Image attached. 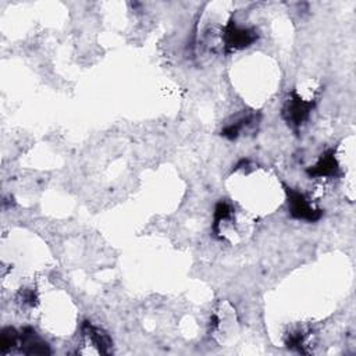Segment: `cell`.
<instances>
[{
    "label": "cell",
    "mask_w": 356,
    "mask_h": 356,
    "mask_svg": "<svg viewBox=\"0 0 356 356\" xmlns=\"http://www.w3.org/2000/svg\"><path fill=\"white\" fill-rule=\"evenodd\" d=\"M213 229L222 241L234 242L242 238V234L248 231V227L231 203L220 202L214 210Z\"/></svg>",
    "instance_id": "cell-1"
},
{
    "label": "cell",
    "mask_w": 356,
    "mask_h": 356,
    "mask_svg": "<svg viewBox=\"0 0 356 356\" xmlns=\"http://www.w3.org/2000/svg\"><path fill=\"white\" fill-rule=\"evenodd\" d=\"M256 39H257V32L254 28L238 25L235 24V21L228 22L221 32L222 44L227 47V50H231V51L245 49L250 46L253 42H256Z\"/></svg>",
    "instance_id": "cell-2"
},
{
    "label": "cell",
    "mask_w": 356,
    "mask_h": 356,
    "mask_svg": "<svg viewBox=\"0 0 356 356\" xmlns=\"http://www.w3.org/2000/svg\"><path fill=\"white\" fill-rule=\"evenodd\" d=\"M286 197H288V209L293 218L312 222L321 217V209H318L312 202V199L307 197L305 193L288 188Z\"/></svg>",
    "instance_id": "cell-3"
},
{
    "label": "cell",
    "mask_w": 356,
    "mask_h": 356,
    "mask_svg": "<svg viewBox=\"0 0 356 356\" xmlns=\"http://www.w3.org/2000/svg\"><path fill=\"white\" fill-rule=\"evenodd\" d=\"M82 342L83 345L93 348L97 353H106L107 348L111 345L108 335L90 323H85L82 325Z\"/></svg>",
    "instance_id": "cell-6"
},
{
    "label": "cell",
    "mask_w": 356,
    "mask_h": 356,
    "mask_svg": "<svg viewBox=\"0 0 356 356\" xmlns=\"http://www.w3.org/2000/svg\"><path fill=\"white\" fill-rule=\"evenodd\" d=\"M339 163L337 160L335 152L334 150H328L324 154H321V157L317 160V163L314 165H312L307 172L312 178H318V179H328V178H334L339 174Z\"/></svg>",
    "instance_id": "cell-5"
},
{
    "label": "cell",
    "mask_w": 356,
    "mask_h": 356,
    "mask_svg": "<svg viewBox=\"0 0 356 356\" xmlns=\"http://www.w3.org/2000/svg\"><path fill=\"white\" fill-rule=\"evenodd\" d=\"M312 108V99H303L300 93L292 90L284 106V118L288 121V124L298 128L307 120Z\"/></svg>",
    "instance_id": "cell-4"
}]
</instances>
